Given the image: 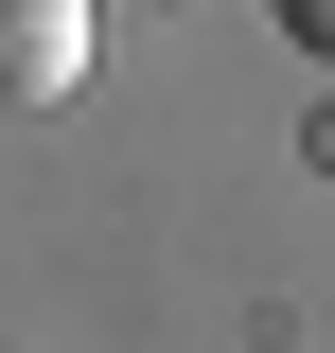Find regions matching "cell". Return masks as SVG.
Segmentation results:
<instances>
[{
    "mask_svg": "<svg viewBox=\"0 0 335 353\" xmlns=\"http://www.w3.org/2000/svg\"><path fill=\"white\" fill-rule=\"evenodd\" d=\"M106 53V0H0V106H71Z\"/></svg>",
    "mask_w": 335,
    "mask_h": 353,
    "instance_id": "cell-1",
    "label": "cell"
},
{
    "mask_svg": "<svg viewBox=\"0 0 335 353\" xmlns=\"http://www.w3.org/2000/svg\"><path fill=\"white\" fill-rule=\"evenodd\" d=\"M283 36H300V53H318V71H335V0H283Z\"/></svg>",
    "mask_w": 335,
    "mask_h": 353,
    "instance_id": "cell-2",
    "label": "cell"
}]
</instances>
